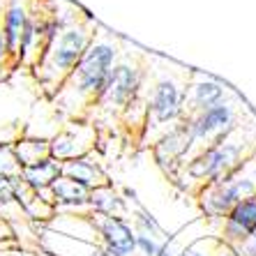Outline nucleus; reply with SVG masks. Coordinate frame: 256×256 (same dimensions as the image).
I'll return each instance as SVG.
<instances>
[{
	"label": "nucleus",
	"instance_id": "obj_1",
	"mask_svg": "<svg viewBox=\"0 0 256 256\" xmlns=\"http://www.w3.org/2000/svg\"><path fill=\"white\" fill-rule=\"evenodd\" d=\"M120 51H122L120 42L111 32L106 30L95 32L84 58L72 70L62 88L58 90V95L51 100L56 104V111L67 120H88L106 88V81Z\"/></svg>",
	"mask_w": 256,
	"mask_h": 256
},
{
	"label": "nucleus",
	"instance_id": "obj_2",
	"mask_svg": "<svg viewBox=\"0 0 256 256\" xmlns=\"http://www.w3.org/2000/svg\"><path fill=\"white\" fill-rule=\"evenodd\" d=\"M95 30L97 24L88 14H78L56 32V37L44 51L42 60L32 70V76L48 102L58 95V90L62 88L72 70L84 58L86 48L90 46L92 37H95Z\"/></svg>",
	"mask_w": 256,
	"mask_h": 256
},
{
	"label": "nucleus",
	"instance_id": "obj_3",
	"mask_svg": "<svg viewBox=\"0 0 256 256\" xmlns=\"http://www.w3.org/2000/svg\"><path fill=\"white\" fill-rule=\"evenodd\" d=\"M192 70L162 62V70L146 81V127L143 136L150 146L185 118V90Z\"/></svg>",
	"mask_w": 256,
	"mask_h": 256
},
{
	"label": "nucleus",
	"instance_id": "obj_4",
	"mask_svg": "<svg viewBox=\"0 0 256 256\" xmlns=\"http://www.w3.org/2000/svg\"><path fill=\"white\" fill-rule=\"evenodd\" d=\"M254 150H256V134H252L250 125L240 122L222 141L198 150L192 160H187L173 178L187 180L185 190H190L192 185H194V190H201L203 185L217 182L224 176H228L233 168H238Z\"/></svg>",
	"mask_w": 256,
	"mask_h": 256
},
{
	"label": "nucleus",
	"instance_id": "obj_5",
	"mask_svg": "<svg viewBox=\"0 0 256 256\" xmlns=\"http://www.w3.org/2000/svg\"><path fill=\"white\" fill-rule=\"evenodd\" d=\"M148 72L150 58L143 56L138 48L120 51L114 70H111V76L106 81V88H104L100 102L95 104V108H92V114L88 118L90 122H97L100 118H120V114L130 106V102L143 95Z\"/></svg>",
	"mask_w": 256,
	"mask_h": 256
},
{
	"label": "nucleus",
	"instance_id": "obj_6",
	"mask_svg": "<svg viewBox=\"0 0 256 256\" xmlns=\"http://www.w3.org/2000/svg\"><path fill=\"white\" fill-rule=\"evenodd\" d=\"M196 196L203 214L210 220H224L236 203L256 196V150L228 176L196 190Z\"/></svg>",
	"mask_w": 256,
	"mask_h": 256
},
{
	"label": "nucleus",
	"instance_id": "obj_7",
	"mask_svg": "<svg viewBox=\"0 0 256 256\" xmlns=\"http://www.w3.org/2000/svg\"><path fill=\"white\" fill-rule=\"evenodd\" d=\"M242 111L244 108H240L238 102H233L226 97L224 102L206 108V111H198L194 116H185L182 120H185L187 132H190L192 143H194V155H196L198 150L222 141L228 132L236 130L242 122Z\"/></svg>",
	"mask_w": 256,
	"mask_h": 256
},
{
	"label": "nucleus",
	"instance_id": "obj_8",
	"mask_svg": "<svg viewBox=\"0 0 256 256\" xmlns=\"http://www.w3.org/2000/svg\"><path fill=\"white\" fill-rule=\"evenodd\" d=\"M97 141H100V132L97 125L90 120H70L54 138H48L51 146V157L58 162L76 160L95 152Z\"/></svg>",
	"mask_w": 256,
	"mask_h": 256
},
{
	"label": "nucleus",
	"instance_id": "obj_9",
	"mask_svg": "<svg viewBox=\"0 0 256 256\" xmlns=\"http://www.w3.org/2000/svg\"><path fill=\"white\" fill-rule=\"evenodd\" d=\"M194 155V143H192V136L187 132L185 120H180L176 127L162 134L155 143H152V157H155L157 166L164 173H171L176 176L178 168L185 164L190 157Z\"/></svg>",
	"mask_w": 256,
	"mask_h": 256
},
{
	"label": "nucleus",
	"instance_id": "obj_10",
	"mask_svg": "<svg viewBox=\"0 0 256 256\" xmlns=\"http://www.w3.org/2000/svg\"><path fill=\"white\" fill-rule=\"evenodd\" d=\"M90 220L95 224L100 236V244L104 250L114 252L118 256H134L136 254V233L125 217H106V214H92Z\"/></svg>",
	"mask_w": 256,
	"mask_h": 256
},
{
	"label": "nucleus",
	"instance_id": "obj_11",
	"mask_svg": "<svg viewBox=\"0 0 256 256\" xmlns=\"http://www.w3.org/2000/svg\"><path fill=\"white\" fill-rule=\"evenodd\" d=\"M256 233V196L244 198L236 203L222 220V236L220 240L236 250L244 240H250Z\"/></svg>",
	"mask_w": 256,
	"mask_h": 256
},
{
	"label": "nucleus",
	"instance_id": "obj_12",
	"mask_svg": "<svg viewBox=\"0 0 256 256\" xmlns=\"http://www.w3.org/2000/svg\"><path fill=\"white\" fill-rule=\"evenodd\" d=\"M228 97L226 86L217 81L212 76H206V74H198V72H192L190 81H187V90H185V116H194L198 111H206V108L220 104Z\"/></svg>",
	"mask_w": 256,
	"mask_h": 256
},
{
	"label": "nucleus",
	"instance_id": "obj_13",
	"mask_svg": "<svg viewBox=\"0 0 256 256\" xmlns=\"http://www.w3.org/2000/svg\"><path fill=\"white\" fill-rule=\"evenodd\" d=\"M88 196L90 190H86L84 185H78L65 176H60L44 192V198H48L60 212H88Z\"/></svg>",
	"mask_w": 256,
	"mask_h": 256
},
{
	"label": "nucleus",
	"instance_id": "obj_14",
	"mask_svg": "<svg viewBox=\"0 0 256 256\" xmlns=\"http://www.w3.org/2000/svg\"><path fill=\"white\" fill-rule=\"evenodd\" d=\"M60 173L65 178L74 180L78 185H84L86 190H97V187L108 185V176L102 166V162L95 160V155L90 152L86 157H76V160H67L60 164Z\"/></svg>",
	"mask_w": 256,
	"mask_h": 256
},
{
	"label": "nucleus",
	"instance_id": "obj_15",
	"mask_svg": "<svg viewBox=\"0 0 256 256\" xmlns=\"http://www.w3.org/2000/svg\"><path fill=\"white\" fill-rule=\"evenodd\" d=\"M60 164H62V162L54 160V157H46V160L37 162L32 166L21 168V176H18V178H21V182H24L26 187H30L32 192L44 194V192L62 176V173H60Z\"/></svg>",
	"mask_w": 256,
	"mask_h": 256
},
{
	"label": "nucleus",
	"instance_id": "obj_16",
	"mask_svg": "<svg viewBox=\"0 0 256 256\" xmlns=\"http://www.w3.org/2000/svg\"><path fill=\"white\" fill-rule=\"evenodd\" d=\"M88 212L92 214H106V217H125V198L111 187V182L104 187L90 192L88 196Z\"/></svg>",
	"mask_w": 256,
	"mask_h": 256
},
{
	"label": "nucleus",
	"instance_id": "obj_17",
	"mask_svg": "<svg viewBox=\"0 0 256 256\" xmlns=\"http://www.w3.org/2000/svg\"><path fill=\"white\" fill-rule=\"evenodd\" d=\"M14 155H16L18 166H32L37 162L51 157V146H48V138H37V136H21L12 143Z\"/></svg>",
	"mask_w": 256,
	"mask_h": 256
},
{
	"label": "nucleus",
	"instance_id": "obj_18",
	"mask_svg": "<svg viewBox=\"0 0 256 256\" xmlns=\"http://www.w3.org/2000/svg\"><path fill=\"white\" fill-rule=\"evenodd\" d=\"M132 228H134V233L152 236V238H157V240H168L164 228L160 226V222L143 208V206H138L136 210H132Z\"/></svg>",
	"mask_w": 256,
	"mask_h": 256
},
{
	"label": "nucleus",
	"instance_id": "obj_19",
	"mask_svg": "<svg viewBox=\"0 0 256 256\" xmlns=\"http://www.w3.org/2000/svg\"><path fill=\"white\" fill-rule=\"evenodd\" d=\"M21 166L14 155L12 143H0V178H18Z\"/></svg>",
	"mask_w": 256,
	"mask_h": 256
},
{
	"label": "nucleus",
	"instance_id": "obj_20",
	"mask_svg": "<svg viewBox=\"0 0 256 256\" xmlns=\"http://www.w3.org/2000/svg\"><path fill=\"white\" fill-rule=\"evenodd\" d=\"M16 187L18 178H0V214L7 208H12L16 201Z\"/></svg>",
	"mask_w": 256,
	"mask_h": 256
},
{
	"label": "nucleus",
	"instance_id": "obj_21",
	"mask_svg": "<svg viewBox=\"0 0 256 256\" xmlns=\"http://www.w3.org/2000/svg\"><path fill=\"white\" fill-rule=\"evenodd\" d=\"M162 242L164 240H157L152 236H143V233H136V254L143 256H157L162 250Z\"/></svg>",
	"mask_w": 256,
	"mask_h": 256
},
{
	"label": "nucleus",
	"instance_id": "obj_22",
	"mask_svg": "<svg viewBox=\"0 0 256 256\" xmlns=\"http://www.w3.org/2000/svg\"><path fill=\"white\" fill-rule=\"evenodd\" d=\"M2 12H5V0H0V81H2V78H7V74H12L10 65H7L5 35H2Z\"/></svg>",
	"mask_w": 256,
	"mask_h": 256
},
{
	"label": "nucleus",
	"instance_id": "obj_23",
	"mask_svg": "<svg viewBox=\"0 0 256 256\" xmlns=\"http://www.w3.org/2000/svg\"><path fill=\"white\" fill-rule=\"evenodd\" d=\"M203 244H206V238L194 240V242L185 244V247L180 250V256H212L208 250H203Z\"/></svg>",
	"mask_w": 256,
	"mask_h": 256
},
{
	"label": "nucleus",
	"instance_id": "obj_24",
	"mask_svg": "<svg viewBox=\"0 0 256 256\" xmlns=\"http://www.w3.org/2000/svg\"><path fill=\"white\" fill-rule=\"evenodd\" d=\"M157 256H180V250H176V238H168L162 242V250Z\"/></svg>",
	"mask_w": 256,
	"mask_h": 256
},
{
	"label": "nucleus",
	"instance_id": "obj_25",
	"mask_svg": "<svg viewBox=\"0 0 256 256\" xmlns=\"http://www.w3.org/2000/svg\"><path fill=\"white\" fill-rule=\"evenodd\" d=\"M95 256H118V254H114V252H108V250H104V247H100V250L95 252Z\"/></svg>",
	"mask_w": 256,
	"mask_h": 256
}]
</instances>
